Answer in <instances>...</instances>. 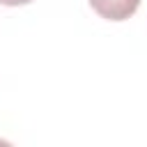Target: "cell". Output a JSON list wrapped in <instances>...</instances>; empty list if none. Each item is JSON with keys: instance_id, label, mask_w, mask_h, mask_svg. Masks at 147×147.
Masks as SVG:
<instances>
[{"instance_id": "2", "label": "cell", "mask_w": 147, "mask_h": 147, "mask_svg": "<svg viewBox=\"0 0 147 147\" xmlns=\"http://www.w3.org/2000/svg\"><path fill=\"white\" fill-rule=\"evenodd\" d=\"M32 0H0V5H7V7H18V5H28Z\"/></svg>"}, {"instance_id": "1", "label": "cell", "mask_w": 147, "mask_h": 147, "mask_svg": "<svg viewBox=\"0 0 147 147\" xmlns=\"http://www.w3.org/2000/svg\"><path fill=\"white\" fill-rule=\"evenodd\" d=\"M92 9L108 21H126L136 14L140 0H90Z\"/></svg>"}]
</instances>
